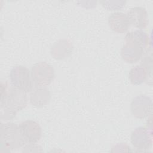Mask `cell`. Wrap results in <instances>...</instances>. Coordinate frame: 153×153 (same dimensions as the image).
Segmentation results:
<instances>
[{
	"instance_id": "obj_1",
	"label": "cell",
	"mask_w": 153,
	"mask_h": 153,
	"mask_svg": "<svg viewBox=\"0 0 153 153\" xmlns=\"http://www.w3.org/2000/svg\"><path fill=\"white\" fill-rule=\"evenodd\" d=\"M27 103L26 93L7 82H1L0 117L4 120H11L17 113L25 108Z\"/></svg>"
},
{
	"instance_id": "obj_2",
	"label": "cell",
	"mask_w": 153,
	"mask_h": 153,
	"mask_svg": "<svg viewBox=\"0 0 153 153\" xmlns=\"http://www.w3.org/2000/svg\"><path fill=\"white\" fill-rule=\"evenodd\" d=\"M0 143L1 148L6 150L17 149L26 144L20 133L19 126L11 122L1 124Z\"/></svg>"
},
{
	"instance_id": "obj_3",
	"label": "cell",
	"mask_w": 153,
	"mask_h": 153,
	"mask_svg": "<svg viewBox=\"0 0 153 153\" xmlns=\"http://www.w3.org/2000/svg\"><path fill=\"white\" fill-rule=\"evenodd\" d=\"M12 85L26 93L32 91L33 85L30 71L23 65L14 66L10 74Z\"/></svg>"
},
{
	"instance_id": "obj_4",
	"label": "cell",
	"mask_w": 153,
	"mask_h": 153,
	"mask_svg": "<svg viewBox=\"0 0 153 153\" xmlns=\"http://www.w3.org/2000/svg\"><path fill=\"white\" fill-rule=\"evenodd\" d=\"M30 73L33 83L36 87H46L54 78V68L46 62H39L33 65Z\"/></svg>"
},
{
	"instance_id": "obj_5",
	"label": "cell",
	"mask_w": 153,
	"mask_h": 153,
	"mask_svg": "<svg viewBox=\"0 0 153 153\" xmlns=\"http://www.w3.org/2000/svg\"><path fill=\"white\" fill-rule=\"evenodd\" d=\"M152 109V99L145 94L134 97L130 103L132 115L139 119H143L151 114Z\"/></svg>"
},
{
	"instance_id": "obj_6",
	"label": "cell",
	"mask_w": 153,
	"mask_h": 153,
	"mask_svg": "<svg viewBox=\"0 0 153 153\" xmlns=\"http://www.w3.org/2000/svg\"><path fill=\"white\" fill-rule=\"evenodd\" d=\"M130 141L139 151L148 150L152 146V132L143 127H137L131 134Z\"/></svg>"
},
{
	"instance_id": "obj_7",
	"label": "cell",
	"mask_w": 153,
	"mask_h": 153,
	"mask_svg": "<svg viewBox=\"0 0 153 153\" xmlns=\"http://www.w3.org/2000/svg\"><path fill=\"white\" fill-rule=\"evenodd\" d=\"M20 133L27 144L35 143L41 137V128L39 124L33 120H25L19 126Z\"/></svg>"
},
{
	"instance_id": "obj_8",
	"label": "cell",
	"mask_w": 153,
	"mask_h": 153,
	"mask_svg": "<svg viewBox=\"0 0 153 153\" xmlns=\"http://www.w3.org/2000/svg\"><path fill=\"white\" fill-rule=\"evenodd\" d=\"M144 48L138 43L125 41L121 50V56L123 60L128 63H135L142 57Z\"/></svg>"
},
{
	"instance_id": "obj_9",
	"label": "cell",
	"mask_w": 153,
	"mask_h": 153,
	"mask_svg": "<svg viewBox=\"0 0 153 153\" xmlns=\"http://www.w3.org/2000/svg\"><path fill=\"white\" fill-rule=\"evenodd\" d=\"M127 16L130 25L140 30L145 29L149 22L148 13L142 7H134L130 8L127 12Z\"/></svg>"
},
{
	"instance_id": "obj_10",
	"label": "cell",
	"mask_w": 153,
	"mask_h": 153,
	"mask_svg": "<svg viewBox=\"0 0 153 153\" xmlns=\"http://www.w3.org/2000/svg\"><path fill=\"white\" fill-rule=\"evenodd\" d=\"M108 23L110 29L118 33L126 32L130 26L127 14L119 11L111 13L108 17Z\"/></svg>"
},
{
	"instance_id": "obj_11",
	"label": "cell",
	"mask_w": 153,
	"mask_h": 153,
	"mask_svg": "<svg viewBox=\"0 0 153 153\" xmlns=\"http://www.w3.org/2000/svg\"><path fill=\"white\" fill-rule=\"evenodd\" d=\"M73 51V45L68 39H60L53 44L50 52L52 57L57 60H62L69 57Z\"/></svg>"
},
{
	"instance_id": "obj_12",
	"label": "cell",
	"mask_w": 153,
	"mask_h": 153,
	"mask_svg": "<svg viewBox=\"0 0 153 153\" xmlns=\"http://www.w3.org/2000/svg\"><path fill=\"white\" fill-rule=\"evenodd\" d=\"M51 98L49 90L45 87H36L30 94V103L36 107L46 106Z\"/></svg>"
},
{
	"instance_id": "obj_13",
	"label": "cell",
	"mask_w": 153,
	"mask_h": 153,
	"mask_svg": "<svg viewBox=\"0 0 153 153\" xmlns=\"http://www.w3.org/2000/svg\"><path fill=\"white\" fill-rule=\"evenodd\" d=\"M147 78V72L142 65L133 67L129 71L128 78L133 85H140L145 82Z\"/></svg>"
},
{
	"instance_id": "obj_14",
	"label": "cell",
	"mask_w": 153,
	"mask_h": 153,
	"mask_svg": "<svg viewBox=\"0 0 153 153\" xmlns=\"http://www.w3.org/2000/svg\"><path fill=\"white\" fill-rule=\"evenodd\" d=\"M124 40L131 41L138 43L144 48H146L149 44V38L148 34L140 29L127 33L125 36Z\"/></svg>"
}]
</instances>
